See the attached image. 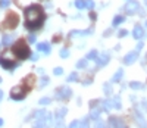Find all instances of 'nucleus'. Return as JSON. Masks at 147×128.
<instances>
[{
	"instance_id": "obj_33",
	"label": "nucleus",
	"mask_w": 147,
	"mask_h": 128,
	"mask_svg": "<svg viewBox=\"0 0 147 128\" xmlns=\"http://www.w3.org/2000/svg\"><path fill=\"white\" fill-rule=\"evenodd\" d=\"M69 128H80V121H72L69 124Z\"/></svg>"
},
{
	"instance_id": "obj_40",
	"label": "nucleus",
	"mask_w": 147,
	"mask_h": 128,
	"mask_svg": "<svg viewBox=\"0 0 147 128\" xmlns=\"http://www.w3.org/2000/svg\"><path fill=\"white\" fill-rule=\"evenodd\" d=\"M143 46H144V44H143V41H141V43H138V44H137V50H141V49H143Z\"/></svg>"
},
{
	"instance_id": "obj_35",
	"label": "nucleus",
	"mask_w": 147,
	"mask_h": 128,
	"mask_svg": "<svg viewBox=\"0 0 147 128\" xmlns=\"http://www.w3.org/2000/svg\"><path fill=\"white\" fill-rule=\"evenodd\" d=\"M127 34H128V31H127V30H121V31L118 33V35H119V37H125Z\"/></svg>"
},
{
	"instance_id": "obj_45",
	"label": "nucleus",
	"mask_w": 147,
	"mask_h": 128,
	"mask_svg": "<svg viewBox=\"0 0 147 128\" xmlns=\"http://www.w3.org/2000/svg\"><path fill=\"white\" fill-rule=\"evenodd\" d=\"M0 83H2V78H0Z\"/></svg>"
},
{
	"instance_id": "obj_44",
	"label": "nucleus",
	"mask_w": 147,
	"mask_h": 128,
	"mask_svg": "<svg viewBox=\"0 0 147 128\" xmlns=\"http://www.w3.org/2000/svg\"><path fill=\"white\" fill-rule=\"evenodd\" d=\"M146 27H147V21H146Z\"/></svg>"
},
{
	"instance_id": "obj_12",
	"label": "nucleus",
	"mask_w": 147,
	"mask_h": 128,
	"mask_svg": "<svg viewBox=\"0 0 147 128\" xmlns=\"http://www.w3.org/2000/svg\"><path fill=\"white\" fill-rule=\"evenodd\" d=\"M109 59H110V56H109L107 53H103V55H102L99 59H97L96 62H97V65L102 68V66H105V65H107V63H109Z\"/></svg>"
},
{
	"instance_id": "obj_17",
	"label": "nucleus",
	"mask_w": 147,
	"mask_h": 128,
	"mask_svg": "<svg viewBox=\"0 0 147 128\" xmlns=\"http://www.w3.org/2000/svg\"><path fill=\"white\" fill-rule=\"evenodd\" d=\"M12 41H13V35H12V34L3 35V46H10Z\"/></svg>"
},
{
	"instance_id": "obj_18",
	"label": "nucleus",
	"mask_w": 147,
	"mask_h": 128,
	"mask_svg": "<svg viewBox=\"0 0 147 128\" xmlns=\"http://www.w3.org/2000/svg\"><path fill=\"white\" fill-rule=\"evenodd\" d=\"M129 88H132V90H143L144 85H143L141 83H136V81H132V83H129Z\"/></svg>"
},
{
	"instance_id": "obj_23",
	"label": "nucleus",
	"mask_w": 147,
	"mask_h": 128,
	"mask_svg": "<svg viewBox=\"0 0 147 128\" xmlns=\"http://www.w3.org/2000/svg\"><path fill=\"white\" fill-rule=\"evenodd\" d=\"M77 68L78 69H82V68H87V59H81L77 62Z\"/></svg>"
},
{
	"instance_id": "obj_5",
	"label": "nucleus",
	"mask_w": 147,
	"mask_h": 128,
	"mask_svg": "<svg viewBox=\"0 0 147 128\" xmlns=\"http://www.w3.org/2000/svg\"><path fill=\"white\" fill-rule=\"evenodd\" d=\"M125 10H127L128 15H136V14H140L143 9L140 7L138 2H136V0H129V2L125 5Z\"/></svg>"
},
{
	"instance_id": "obj_10",
	"label": "nucleus",
	"mask_w": 147,
	"mask_h": 128,
	"mask_svg": "<svg viewBox=\"0 0 147 128\" xmlns=\"http://www.w3.org/2000/svg\"><path fill=\"white\" fill-rule=\"evenodd\" d=\"M134 118H136V122L140 128H147V122H146V119L143 118V115L140 112H136V116Z\"/></svg>"
},
{
	"instance_id": "obj_41",
	"label": "nucleus",
	"mask_w": 147,
	"mask_h": 128,
	"mask_svg": "<svg viewBox=\"0 0 147 128\" xmlns=\"http://www.w3.org/2000/svg\"><path fill=\"white\" fill-rule=\"evenodd\" d=\"M90 83H91V80H90V78H88V80H85V81H84V84H85V85H88Z\"/></svg>"
},
{
	"instance_id": "obj_25",
	"label": "nucleus",
	"mask_w": 147,
	"mask_h": 128,
	"mask_svg": "<svg viewBox=\"0 0 147 128\" xmlns=\"http://www.w3.org/2000/svg\"><path fill=\"white\" fill-rule=\"evenodd\" d=\"M77 80H78V74H77V72H72V74H69V77H68V81L74 83V81H77Z\"/></svg>"
},
{
	"instance_id": "obj_39",
	"label": "nucleus",
	"mask_w": 147,
	"mask_h": 128,
	"mask_svg": "<svg viewBox=\"0 0 147 128\" xmlns=\"http://www.w3.org/2000/svg\"><path fill=\"white\" fill-rule=\"evenodd\" d=\"M30 41H31V43H34V41H35V35H34V34H31V35H30Z\"/></svg>"
},
{
	"instance_id": "obj_11",
	"label": "nucleus",
	"mask_w": 147,
	"mask_h": 128,
	"mask_svg": "<svg viewBox=\"0 0 147 128\" xmlns=\"http://www.w3.org/2000/svg\"><path fill=\"white\" fill-rule=\"evenodd\" d=\"M93 33V30H84V31H80V30H74L69 33V37H80V35H90Z\"/></svg>"
},
{
	"instance_id": "obj_30",
	"label": "nucleus",
	"mask_w": 147,
	"mask_h": 128,
	"mask_svg": "<svg viewBox=\"0 0 147 128\" xmlns=\"http://www.w3.org/2000/svg\"><path fill=\"white\" fill-rule=\"evenodd\" d=\"M49 81H50V80H49V77H43L41 81H40V87H44L46 84H49Z\"/></svg>"
},
{
	"instance_id": "obj_14",
	"label": "nucleus",
	"mask_w": 147,
	"mask_h": 128,
	"mask_svg": "<svg viewBox=\"0 0 147 128\" xmlns=\"http://www.w3.org/2000/svg\"><path fill=\"white\" fill-rule=\"evenodd\" d=\"M66 112H68L66 108H59V109L56 110V121H63Z\"/></svg>"
},
{
	"instance_id": "obj_15",
	"label": "nucleus",
	"mask_w": 147,
	"mask_h": 128,
	"mask_svg": "<svg viewBox=\"0 0 147 128\" xmlns=\"http://www.w3.org/2000/svg\"><path fill=\"white\" fill-rule=\"evenodd\" d=\"M132 35H134V38H141L143 35H144V30H143V27H140V25H137L136 28H134V31H132Z\"/></svg>"
},
{
	"instance_id": "obj_22",
	"label": "nucleus",
	"mask_w": 147,
	"mask_h": 128,
	"mask_svg": "<svg viewBox=\"0 0 147 128\" xmlns=\"http://www.w3.org/2000/svg\"><path fill=\"white\" fill-rule=\"evenodd\" d=\"M112 103H113V108H115V109H121V108H122V105H121V99H119L118 96H116V97H113Z\"/></svg>"
},
{
	"instance_id": "obj_7",
	"label": "nucleus",
	"mask_w": 147,
	"mask_h": 128,
	"mask_svg": "<svg viewBox=\"0 0 147 128\" xmlns=\"http://www.w3.org/2000/svg\"><path fill=\"white\" fill-rule=\"evenodd\" d=\"M0 66H3L5 69L10 71V69L16 68V62L12 60L10 58H7V55H3L2 58H0Z\"/></svg>"
},
{
	"instance_id": "obj_43",
	"label": "nucleus",
	"mask_w": 147,
	"mask_h": 128,
	"mask_svg": "<svg viewBox=\"0 0 147 128\" xmlns=\"http://www.w3.org/2000/svg\"><path fill=\"white\" fill-rule=\"evenodd\" d=\"M2 125H3V119H2V118H0V127H2Z\"/></svg>"
},
{
	"instance_id": "obj_28",
	"label": "nucleus",
	"mask_w": 147,
	"mask_h": 128,
	"mask_svg": "<svg viewBox=\"0 0 147 128\" xmlns=\"http://www.w3.org/2000/svg\"><path fill=\"white\" fill-rule=\"evenodd\" d=\"M9 5H10V0H0V7L6 9V7H7Z\"/></svg>"
},
{
	"instance_id": "obj_37",
	"label": "nucleus",
	"mask_w": 147,
	"mask_h": 128,
	"mask_svg": "<svg viewBox=\"0 0 147 128\" xmlns=\"http://www.w3.org/2000/svg\"><path fill=\"white\" fill-rule=\"evenodd\" d=\"M87 7L88 9H93L94 7V2H93V0H87Z\"/></svg>"
},
{
	"instance_id": "obj_46",
	"label": "nucleus",
	"mask_w": 147,
	"mask_h": 128,
	"mask_svg": "<svg viewBox=\"0 0 147 128\" xmlns=\"http://www.w3.org/2000/svg\"><path fill=\"white\" fill-rule=\"evenodd\" d=\"M146 2H147V0H146Z\"/></svg>"
},
{
	"instance_id": "obj_9",
	"label": "nucleus",
	"mask_w": 147,
	"mask_h": 128,
	"mask_svg": "<svg viewBox=\"0 0 147 128\" xmlns=\"http://www.w3.org/2000/svg\"><path fill=\"white\" fill-rule=\"evenodd\" d=\"M137 58H138V52H137V50L129 52V53L124 58V63H125V65H132V63L137 60Z\"/></svg>"
},
{
	"instance_id": "obj_36",
	"label": "nucleus",
	"mask_w": 147,
	"mask_h": 128,
	"mask_svg": "<svg viewBox=\"0 0 147 128\" xmlns=\"http://www.w3.org/2000/svg\"><path fill=\"white\" fill-rule=\"evenodd\" d=\"M56 128H65L63 121H57V122H56Z\"/></svg>"
},
{
	"instance_id": "obj_2",
	"label": "nucleus",
	"mask_w": 147,
	"mask_h": 128,
	"mask_svg": "<svg viewBox=\"0 0 147 128\" xmlns=\"http://www.w3.org/2000/svg\"><path fill=\"white\" fill-rule=\"evenodd\" d=\"M12 52H13V55H15L18 59H21V60L28 59V58L31 56L30 46L27 44V41H24V40H18V41L13 44V47H12Z\"/></svg>"
},
{
	"instance_id": "obj_31",
	"label": "nucleus",
	"mask_w": 147,
	"mask_h": 128,
	"mask_svg": "<svg viewBox=\"0 0 147 128\" xmlns=\"http://www.w3.org/2000/svg\"><path fill=\"white\" fill-rule=\"evenodd\" d=\"M94 128H107V127H106V124H105V122H102V121H97V122L94 124Z\"/></svg>"
},
{
	"instance_id": "obj_32",
	"label": "nucleus",
	"mask_w": 147,
	"mask_h": 128,
	"mask_svg": "<svg viewBox=\"0 0 147 128\" xmlns=\"http://www.w3.org/2000/svg\"><path fill=\"white\" fill-rule=\"evenodd\" d=\"M103 88H105L106 94H110V93H112V87H110V84H105V85H103Z\"/></svg>"
},
{
	"instance_id": "obj_19",
	"label": "nucleus",
	"mask_w": 147,
	"mask_h": 128,
	"mask_svg": "<svg viewBox=\"0 0 147 128\" xmlns=\"http://www.w3.org/2000/svg\"><path fill=\"white\" fill-rule=\"evenodd\" d=\"M122 22H124V16H122V15H116V16L113 18L112 25H113V27H118V25H119V24H122Z\"/></svg>"
},
{
	"instance_id": "obj_24",
	"label": "nucleus",
	"mask_w": 147,
	"mask_h": 128,
	"mask_svg": "<svg viewBox=\"0 0 147 128\" xmlns=\"http://www.w3.org/2000/svg\"><path fill=\"white\" fill-rule=\"evenodd\" d=\"M50 97H43V99H40V102L38 103L41 105V106H47V105H50Z\"/></svg>"
},
{
	"instance_id": "obj_27",
	"label": "nucleus",
	"mask_w": 147,
	"mask_h": 128,
	"mask_svg": "<svg viewBox=\"0 0 147 128\" xmlns=\"http://www.w3.org/2000/svg\"><path fill=\"white\" fill-rule=\"evenodd\" d=\"M80 128H90V125H88V119H87V118H84L82 121H80Z\"/></svg>"
},
{
	"instance_id": "obj_1",
	"label": "nucleus",
	"mask_w": 147,
	"mask_h": 128,
	"mask_svg": "<svg viewBox=\"0 0 147 128\" xmlns=\"http://www.w3.org/2000/svg\"><path fill=\"white\" fill-rule=\"evenodd\" d=\"M44 22V10L40 5H31L25 9V27L31 31L41 28Z\"/></svg>"
},
{
	"instance_id": "obj_34",
	"label": "nucleus",
	"mask_w": 147,
	"mask_h": 128,
	"mask_svg": "<svg viewBox=\"0 0 147 128\" xmlns=\"http://www.w3.org/2000/svg\"><path fill=\"white\" fill-rule=\"evenodd\" d=\"M53 74H55V75H62V74H63V69L60 68V66H59V68H55Z\"/></svg>"
},
{
	"instance_id": "obj_42",
	"label": "nucleus",
	"mask_w": 147,
	"mask_h": 128,
	"mask_svg": "<svg viewBox=\"0 0 147 128\" xmlns=\"http://www.w3.org/2000/svg\"><path fill=\"white\" fill-rule=\"evenodd\" d=\"M2 99H3V91L0 90V100H2Z\"/></svg>"
},
{
	"instance_id": "obj_4",
	"label": "nucleus",
	"mask_w": 147,
	"mask_h": 128,
	"mask_svg": "<svg viewBox=\"0 0 147 128\" xmlns=\"http://www.w3.org/2000/svg\"><path fill=\"white\" fill-rule=\"evenodd\" d=\"M18 22H19V16L15 14V12H9V15L6 16L5 19V28H9V30H13L18 27Z\"/></svg>"
},
{
	"instance_id": "obj_16",
	"label": "nucleus",
	"mask_w": 147,
	"mask_h": 128,
	"mask_svg": "<svg viewBox=\"0 0 147 128\" xmlns=\"http://www.w3.org/2000/svg\"><path fill=\"white\" fill-rule=\"evenodd\" d=\"M85 59H87V60H97V59H99V52H97V50H90V52H88V55L87 56H85Z\"/></svg>"
},
{
	"instance_id": "obj_21",
	"label": "nucleus",
	"mask_w": 147,
	"mask_h": 128,
	"mask_svg": "<svg viewBox=\"0 0 147 128\" xmlns=\"http://www.w3.org/2000/svg\"><path fill=\"white\" fill-rule=\"evenodd\" d=\"M75 6H77L78 9L87 7V0H77V2H75Z\"/></svg>"
},
{
	"instance_id": "obj_26",
	"label": "nucleus",
	"mask_w": 147,
	"mask_h": 128,
	"mask_svg": "<svg viewBox=\"0 0 147 128\" xmlns=\"http://www.w3.org/2000/svg\"><path fill=\"white\" fill-rule=\"evenodd\" d=\"M99 115H100V110L96 109V110H91L90 116H91V119H99Z\"/></svg>"
},
{
	"instance_id": "obj_20",
	"label": "nucleus",
	"mask_w": 147,
	"mask_h": 128,
	"mask_svg": "<svg viewBox=\"0 0 147 128\" xmlns=\"http://www.w3.org/2000/svg\"><path fill=\"white\" fill-rule=\"evenodd\" d=\"M122 75H124V71H122V69H118V72L113 75V78H112V83H118V81L122 78Z\"/></svg>"
},
{
	"instance_id": "obj_3",
	"label": "nucleus",
	"mask_w": 147,
	"mask_h": 128,
	"mask_svg": "<svg viewBox=\"0 0 147 128\" xmlns=\"http://www.w3.org/2000/svg\"><path fill=\"white\" fill-rule=\"evenodd\" d=\"M27 91H28V88L25 85H16V87H13L10 90V99H13V100H22V99H25Z\"/></svg>"
},
{
	"instance_id": "obj_38",
	"label": "nucleus",
	"mask_w": 147,
	"mask_h": 128,
	"mask_svg": "<svg viewBox=\"0 0 147 128\" xmlns=\"http://www.w3.org/2000/svg\"><path fill=\"white\" fill-rule=\"evenodd\" d=\"M31 60H37V59H38V55H37V53H34V55H31V58H30Z\"/></svg>"
},
{
	"instance_id": "obj_8",
	"label": "nucleus",
	"mask_w": 147,
	"mask_h": 128,
	"mask_svg": "<svg viewBox=\"0 0 147 128\" xmlns=\"http://www.w3.org/2000/svg\"><path fill=\"white\" fill-rule=\"evenodd\" d=\"M109 124L112 125V128H128L127 124L121 118H118V116H110L109 118Z\"/></svg>"
},
{
	"instance_id": "obj_6",
	"label": "nucleus",
	"mask_w": 147,
	"mask_h": 128,
	"mask_svg": "<svg viewBox=\"0 0 147 128\" xmlns=\"http://www.w3.org/2000/svg\"><path fill=\"white\" fill-rule=\"evenodd\" d=\"M71 96H72V91H71V88L66 87V85L59 87L57 90H56V97H57L59 100H66V99H69Z\"/></svg>"
},
{
	"instance_id": "obj_13",
	"label": "nucleus",
	"mask_w": 147,
	"mask_h": 128,
	"mask_svg": "<svg viewBox=\"0 0 147 128\" xmlns=\"http://www.w3.org/2000/svg\"><path fill=\"white\" fill-rule=\"evenodd\" d=\"M37 49H38L40 52H44L46 55H49L52 52V47H50L49 43H38V44H37Z\"/></svg>"
},
{
	"instance_id": "obj_29",
	"label": "nucleus",
	"mask_w": 147,
	"mask_h": 128,
	"mask_svg": "<svg viewBox=\"0 0 147 128\" xmlns=\"http://www.w3.org/2000/svg\"><path fill=\"white\" fill-rule=\"evenodd\" d=\"M60 56H62L63 59H66L69 56V50L68 49H62V50H60Z\"/></svg>"
}]
</instances>
